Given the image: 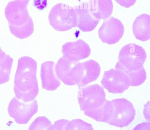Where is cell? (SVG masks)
<instances>
[{"label": "cell", "mask_w": 150, "mask_h": 130, "mask_svg": "<svg viewBox=\"0 0 150 130\" xmlns=\"http://www.w3.org/2000/svg\"><path fill=\"white\" fill-rule=\"evenodd\" d=\"M37 62L28 56L19 59L14 78V91L17 99L25 102L35 100L38 93Z\"/></svg>", "instance_id": "6da1fadb"}, {"label": "cell", "mask_w": 150, "mask_h": 130, "mask_svg": "<svg viewBox=\"0 0 150 130\" xmlns=\"http://www.w3.org/2000/svg\"><path fill=\"white\" fill-rule=\"evenodd\" d=\"M29 1L30 0L11 1L5 8V16L10 32L20 39L28 37L34 31V23L28 9Z\"/></svg>", "instance_id": "7a4b0ae2"}, {"label": "cell", "mask_w": 150, "mask_h": 130, "mask_svg": "<svg viewBox=\"0 0 150 130\" xmlns=\"http://www.w3.org/2000/svg\"><path fill=\"white\" fill-rule=\"evenodd\" d=\"M78 98L81 110L86 116L103 122L108 100L101 86L94 84L79 88Z\"/></svg>", "instance_id": "3957f363"}, {"label": "cell", "mask_w": 150, "mask_h": 130, "mask_svg": "<svg viewBox=\"0 0 150 130\" xmlns=\"http://www.w3.org/2000/svg\"><path fill=\"white\" fill-rule=\"evenodd\" d=\"M136 111L131 102L125 98L109 101L104 122L118 127L128 126L135 118Z\"/></svg>", "instance_id": "277c9868"}, {"label": "cell", "mask_w": 150, "mask_h": 130, "mask_svg": "<svg viewBox=\"0 0 150 130\" xmlns=\"http://www.w3.org/2000/svg\"><path fill=\"white\" fill-rule=\"evenodd\" d=\"M146 58L143 47L136 44H128L120 51L115 69L125 72L138 71L144 67Z\"/></svg>", "instance_id": "5b68a950"}, {"label": "cell", "mask_w": 150, "mask_h": 130, "mask_svg": "<svg viewBox=\"0 0 150 130\" xmlns=\"http://www.w3.org/2000/svg\"><path fill=\"white\" fill-rule=\"evenodd\" d=\"M49 20L55 30L62 32L76 27L78 22L74 8L62 3L53 6L49 13Z\"/></svg>", "instance_id": "8992f818"}, {"label": "cell", "mask_w": 150, "mask_h": 130, "mask_svg": "<svg viewBox=\"0 0 150 130\" xmlns=\"http://www.w3.org/2000/svg\"><path fill=\"white\" fill-rule=\"evenodd\" d=\"M38 109L36 100L25 102L14 97L9 102L8 111L10 117L13 118L17 124H25L38 112Z\"/></svg>", "instance_id": "52a82bcc"}, {"label": "cell", "mask_w": 150, "mask_h": 130, "mask_svg": "<svg viewBox=\"0 0 150 130\" xmlns=\"http://www.w3.org/2000/svg\"><path fill=\"white\" fill-rule=\"evenodd\" d=\"M101 83L109 93L121 94L131 86V81L127 74L120 69H111L103 74Z\"/></svg>", "instance_id": "ba28073f"}, {"label": "cell", "mask_w": 150, "mask_h": 130, "mask_svg": "<svg viewBox=\"0 0 150 130\" xmlns=\"http://www.w3.org/2000/svg\"><path fill=\"white\" fill-rule=\"evenodd\" d=\"M100 66L93 60L82 63L78 62L75 66L74 78L79 88L95 81L100 73Z\"/></svg>", "instance_id": "9c48e42d"}, {"label": "cell", "mask_w": 150, "mask_h": 130, "mask_svg": "<svg viewBox=\"0 0 150 130\" xmlns=\"http://www.w3.org/2000/svg\"><path fill=\"white\" fill-rule=\"evenodd\" d=\"M124 32V26L119 19L110 17L104 19L98 32L99 36L103 43L113 45L122 38Z\"/></svg>", "instance_id": "30bf717a"}, {"label": "cell", "mask_w": 150, "mask_h": 130, "mask_svg": "<svg viewBox=\"0 0 150 130\" xmlns=\"http://www.w3.org/2000/svg\"><path fill=\"white\" fill-rule=\"evenodd\" d=\"M62 52L64 58L71 61H79L89 56L91 49L85 41L79 40L63 45Z\"/></svg>", "instance_id": "8fae6325"}, {"label": "cell", "mask_w": 150, "mask_h": 130, "mask_svg": "<svg viewBox=\"0 0 150 130\" xmlns=\"http://www.w3.org/2000/svg\"><path fill=\"white\" fill-rule=\"evenodd\" d=\"M74 8L77 13V27L83 32H90L94 30L100 20L93 16L88 2L83 3Z\"/></svg>", "instance_id": "7c38bea8"}, {"label": "cell", "mask_w": 150, "mask_h": 130, "mask_svg": "<svg viewBox=\"0 0 150 130\" xmlns=\"http://www.w3.org/2000/svg\"><path fill=\"white\" fill-rule=\"evenodd\" d=\"M55 64L52 61H46L41 65V78L42 87L47 90H55L61 83L55 72Z\"/></svg>", "instance_id": "4fadbf2b"}, {"label": "cell", "mask_w": 150, "mask_h": 130, "mask_svg": "<svg viewBox=\"0 0 150 130\" xmlns=\"http://www.w3.org/2000/svg\"><path fill=\"white\" fill-rule=\"evenodd\" d=\"M79 62L71 61L63 56L58 61L55 66V72L59 79L66 85H76L74 79V73L75 66Z\"/></svg>", "instance_id": "5bb4252c"}, {"label": "cell", "mask_w": 150, "mask_h": 130, "mask_svg": "<svg viewBox=\"0 0 150 130\" xmlns=\"http://www.w3.org/2000/svg\"><path fill=\"white\" fill-rule=\"evenodd\" d=\"M88 3L93 16L99 20L108 18L113 12L111 0H89Z\"/></svg>", "instance_id": "9a60e30c"}, {"label": "cell", "mask_w": 150, "mask_h": 130, "mask_svg": "<svg viewBox=\"0 0 150 130\" xmlns=\"http://www.w3.org/2000/svg\"><path fill=\"white\" fill-rule=\"evenodd\" d=\"M135 37L139 40L145 41L150 38V16L144 14L136 18L132 26Z\"/></svg>", "instance_id": "2e32d148"}, {"label": "cell", "mask_w": 150, "mask_h": 130, "mask_svg": "<svg viewBox=\"0 0 150 130\" xmlns=\"http://www.w3.org/2000/svg\"><path fill=\"white\" fill-rule=\"evenodd\" d=\"M124 72L129 77L131 81V86L135 87L139 86L144 83L146 78V72L144 67L138 71Z\"/></svg>", "instance_id": "e0dca14e"}, {"label": "cell", "mask_w": 150, "mask_h": 130, "mask_svg": "<svg viewBox=\"0 0 150 130\" xmlns=\"http://www.w3.org/2000/svg\"><path fill=\"white\" fill-rule=\"evenodd\" d=\"M65 130H94L91 124L81 119H74L68 121Z\"/></svg>", "instance_id": "ac0fdd59"}, {"label": "cell", "mask_w": 150, "mask_h": 130, "mask_svg": "<svg viewBox=\"0 0 150 130\" xmlns=\"http://www.w3.org/2000/svg\"><path fill=\"white\" fill-rule=\"evenodd\" d=\"M52 124L51 122L46 117H38L31 123L28 130H48Z\"/></svg>", "instance_id": "d6986e66"}, {"label": "cell", "mask_w": 150, "mask_h": 130, "mask_svg": "<svg viewBox=\"0 0 150 130\" xmlns=\"http://www.w3.org/2000/svg\"><path fill=\"white\" fill-rule=\"evenodd\" d=\"M67 119H61L57 120L52 124L48 130H65L66 126L68 123Z\"/></svg>", "instance_id": "ffe728a7"}, {"label": "cell", "mask_w": 150, "mask_h": 130, "mask_svg": "<svg viewBox=\"0 0 150 130\" xmlns=\"http://www.w3.org/2000/svg\"><path fill=\"white\" fill-rule=\"evenodd\" d=\"M115 1L121 6L129 8L134 5L137 0H115Z\"/></svg>", "instance_id": "44dd1931"}, {"label": "cell", "mask_w": 150, "mask_h": 130, "mask_svg": "<svg viewBox=\"0 0 150 130\" xmlns=\"http://www.w3.org/2000/svg\"><path fill=\"white\" fill-rule=\"evenodd\" d=\"M132 130H150V124L149 122H144L136 126Z\"/></svg>", "instance_id": "7402d4cb"}, {"label": "cell", "mask_w": 150, "mask_h": 130, "mask_svg": "<svg viewBox=\"0 0 150 130\" xmlns=\"http://www.w3.org/2000/svg\"><path fill=\"white\" fill-rule=\"evenodd\" d=\"M5 52H3L2 50H1V47H0V56H1L2 54H3Z\"/></svg>", "instance_id": "603a6c76"}]
</instances>
